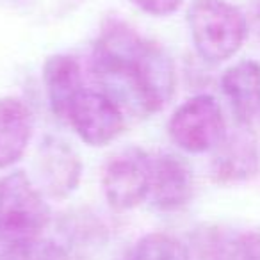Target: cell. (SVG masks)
I'll return each instance as SVG.
<instances>
[{
    "label": "cell",
    "instance_id": "cell-9",
    "mask_svg": "<svg viewBox=\"0 0 260 260\" xmlns=\"http://www.w3.org/2000/svg\"><path fill=\"white\" fill-rule=\"evenodd\" d=\"M260 171V152L253 132L239 128L224 139L214 150L210 173L219 184H239L251 180Z\"/></svg>",
    "mask_w": 260,
    "mask_h": 260
},
{
    "label": "cell",
    "instance_id": "cell-12",
    "mask_svg": "<svg viewBox=\"0 0 260 260\" xmlns=\"http://www.w3.org/2000/svg\"><path fill=\"white\" fill-rule=\"evenodd\" d=\"M43 84L48 105L59 119L68 118L72 104L84 91V77L77 59L66 54H54L43 64Z\"/></svg>",
    "mask_w": 260,
    "mask_h": 260
},
{
    "label": "cell",
    "instance_id": "cell-8",
    "mask_svg": "<svg viewBox=\"0 0 260 260\" xmlns=\"http://www.w3.org/2000/svg\"><path fill=\"white\" fill-rule=\"evenodd\" d=\"M194 194V175L187 160L175 153L152 157L150 205L159 212L182 210Z\"/></svg>",
    "mask_w": 260,
    "mask_h": 260
},
{
    "label": "cell",
    "instance_id": "cell-1",
    "mask_svg": "<svg viewBox=\"0 0 260 260\" xmlns=\"http://www.w3.org/2000/svg\"><path fill=\"white\" fill-rule=\"evenodd\" d=\"M91 70L123 112L138 116L164 109L177 87V72L168 52L121 23H111L100 34Z\"/></svg>",
    "mask_w": 260,
    "mask_h": 260
},
{
    "label": "cell",
    "instance_id": "cell-4",
    "mask_svg": "<svg viewBox=\"0 0 260 260\" xmlns=\"http://www.w3.org/2000/svg\"><path fill=\"white\" fill-rule=\"evenodd\" d=\"M168 134L180 150L192 155L214 152L226 136L223 109L212 94H194L175 109Z\"/></svg>",
    "mask_w": 260,
    "mask_h": 260
},
{
    "label": "cell",
    "instance_id": "cell-13",
    "mask_svg": "<svg viewBox=\"0 0 260 260\" xmlns=\"http://www.w3.org/2000/svg\"><path fill=\"white\" fill-rule=\"evenodd\" d=\"M200 248L210 260H260V234L210 228L200 237Z\"/></svg>",
    "mask_w": 260,
    "mask_h": 260
},
{
    "label": "cell",
    "instance_id": "cell-2",
    "mask_svg": "<svg viewBox=\"0 0 260 260\" xmlns=\"http://www.w3.org/2000/svg\"><path fill=\"white\" fill-rule=\"evenodd\" d=\"M187 27L196 54L209 64L234 57L248 34L242 11L226 0H192Z\"/></svg>",
    "mask_w": 260,
    "mask_h": 260
},
{
    "label": "cell",
    "instance_id": "cell-10",
    "mask_svg": "<svg viewBox=\"0 0 260 260\" xmlns=\"http://www.w3.org/2000/svg\"><path fill=\"white\" fill-rule=\"evenodd\" d=\"M221 91L239 125H248L260 111V62L242 59L224 70Z\"/></svg>",
    "mask_w": 260,
    "mask_h": 260
},
{
    "label": "cell",
    "instance_id": "cell-7",
    "mask_svg": "<svg viewBox=\"0 0 260 260\" xmlns=\"http://www.w3.org/2000/svg\"><path fill=\"white\" fill-rule=\"evenodd\" d=\"M66 119L80 141L94 148L112 143L125 128V112L104 91L84 89L72 104Z\"/></svg>",
    "mask_w": 260,
    "mask_h": 260
},
{
    "label": "cell",
    "instance_id": "cell-15",
    "mask_svg": "<svg viewBox=\"0 0 260 260\" xmlns=\"http://www.w3.org/2000/svg\"><path fill=\"white\" fill-rule=\"evenodd\" d=\"M0 260H72L61 244L45 237L9 242L0 251Z\"/></svg>",
    "mask_w": 260,
    "mask_h": 260
},
{
    "label": "cell",
    "instance_id": "cell-14",
    "mask_svg": "<svg viewBox=\"0 0 260 260\" xmlns=\"http://www.w3.org/2000/svg\"><path fill=\"white\" fill-rule=\"evenodd\" d=\"M130 260H191V251L175 235L152 232L139 239Z\"/></svg>",
    "mask_w": 260,
    "mask_h": 260
},
{
    "label": "cell",
    "instance_id": "cell-3",
    "mask_svg": "<svg viewBox=\"0 0 260 260\" xmlns=\"http://www.w3.org/2000/svg\"><path fill=\"white\" fill-rule=\"evenodd\" d=\"M52 212L45 194L23 171L0 177V241H27L41 237Z\"/></svg>",
    "mask_w": 260,
    "mask_h": 260
},
{
    "label": "cell",
    "instance_id": "cell-16",
    "mask_svg": "<svg viewBox=\"0 0 260 260\" xmlns=\"http://www.w3.org/2000/svg\"><path fill=\"white\" fill-rule=\"evenodd\" d=\"M132 4L146 15L164 18L177 13L184 4V0H132Z\"/></svg>",
    "mask_w": 260,
    "mask_h": 260
},
{
    "label": "cell",
    "instance_id": "cell-5",
    "mask_svg": "<svg viewBox=\"0 0 260 260\" xmlns=\"http://www.w3.org/2000/svg\"><path fill=\"white\" fill-rule=\"evenodd\" d=\"M152 155L139 146H126L107 159L102 171V191L116 210H132L148 200Z\"/></svg>",
    "mask_w": 260,
    "mask_h": 260
},
{
    "label": "cell",
    "instance_id": "cell-11",
    "mask_svg": "<svg viewBox=\"0 0 260 260\" xmlns=\"http://www.w3.org/2000/svg\"><path fill=\"white\" fill-rule=\"evenodd\" d=\"M32 130V112L23 100L0 98V170L15 166L25 155Z\"/></svg>",
    "mask_w": 260,
    "mask_h": 260
},
{
    "label": "cell",
    "instance_id": "cell-6",
    "mask_svg": "<svg viewBox=\"0 0 260 260\" xmlns=\"http://www.w3.org/2000/svg\"><path fill=\"white\" fill-rule=\"evenodd\" d=\"M36 182L45 196L64 200L79 187L82 178V160L77 150L57 136H47L34 157Z\"/></svg>",
    "mask_w": 260,
    "mask_h": 260
}]
</instances>
